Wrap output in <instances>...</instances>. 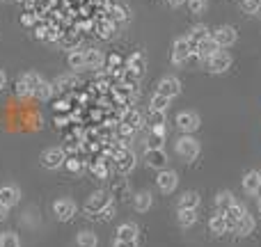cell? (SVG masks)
Wrapping results in <instances>:
<instances>
[{
  "mask_svg": "<svg viewBox=\"0 0 261 247\" xmlns=\"http://www.w3.org/2000/svg\"><path fill=\"white\" fill-rule=\"evenodd\" d=\"M174 149H176V153H179V158H184L186 162H193V160H197L199 151H202V144H199L197 138H193V135H181V138L176 140Z\"/></svg>",
  "mask_w": 261,
  "mask_h": 247,
  "instance_id": "obj_1",
  "label": "cell"
},
{
  "mask_svg": "<svg viewBox=\"0 0 261 247\" xmlns=\"http://www.w3.org/2000/svg\"><path fill=\"white\" fill-rule=\"evenodd\" d=\"M113 204V195L110 193H103V190H96V193H92L90 197H87L85 202V213L90 217H99L101 213L106 211V208Z\"/></svg>",
  "mask_w": 261,
  "mask_h": 247,
  "instance_id": "obj_2",
  "label": "cell"
},
{
  "mask_svg": "<svg viewBox=\"0 0 261 247\" xmlns=\"http://www.w3.org/2000/svg\"><path fill=\"white\" fill-rule=\"evenodd\" d=\"M39 162H41V167H44V170H50V172L60 170V167L67 162V151H64L62 147H48V149H44Z\"/></svg>",
  "mask_w": 261,
  "mask_h": 247,
  "instance_id": "obj_3",
  "label": "cell"
},
{
  "mask_svg": "<svg viewBox=\"0 0 261 247\" xmlns=\"http://www.w3.org/2000/svg\"><path fill=\"white\" fill-rule=\"evenodd\" d=\"M193 50H195V46L188 41V37H179V39L172 44V62H174L176 67H186V62H188Z\"/></svg>",
  "mask_w": 261,
  "mask_h": 247,
  "instance_id": "obj_4",
  "label": "cell"
},
{
  "mask_svg": "<svg viewBox=\"0 0 261 247\" xmlns=\"http://www.w3.org/2000/svg\"><path fill=\"white\" fill-rule=\"evenodd\" d=\"M174 122H176V128H179L184 135H193L195 130L202 126V119H199V115L193 113V110H184V113H179Z\"/></svg>",
  "mask_w": 261,
  "mask_h": 247,
  "instance_id": "obj_5",
  "label": "cell"
},
{
  "mask_svg": "<svg viewBox=\"0 0 261 247\" xmlns=\"http://www.w3.org/2000/svg\"><path fill=\"white\" fill-rule=\"evenodd\" d=\"M41 80H44V78H41L37 71L23 73L21 80H18V85H16V94L21 96V99L23 96H35V92H37V87H39Z\"/></svg>",
  "mask_w": 261,
  "mask_h": 247,
  "instance_id": "obj_6",
  "label": "cell"
},
{
  "mask_svg": "<svg viewBox=\"0 0 261 247\" xmlns=\"http://www.w3.org/2000/svg\"><path fill=\"white\" fill-rule=\"evenodd\" d=\"M76 211H78V206H76V202H73V199L62 197V199H55V202H53V215L58 217V220H62V222L71 220V217L76 215Z\"/></svg>",
  "mask_w": 261,
  "mask_h": 247,
  "instance_id": "obj_7",
  "label": "cell"
},
{
  "mask_svg": "<svg viewBox=\"0 0 261 247\" xmlns=\"http://www.w3.org/2000/svg\"><path fill=\"white\" fill-rule=\"evenodd\" d=\"M135 153L130 151L128 147H122L117 151V156H115V170L119 172V174H130V172L135 170Z\"/></svg>",
  "mask_w": 261,
  "mask_h": 247,
  "instance_id": "obj_8",
  "label": "cell"
},
{
  "mask_svg": "<svg viewBox=\"0 0 261 247\" xmlns=\"http://www.w3.org/2000/svg\"><path fill=\"white\" fill-rule=\"evenodd\" d=\"M119 128H122L124 135H130V133H135V130H140L142 128V115L135 108H126L122 115V122H119Z\"/></svg>",
  "mask_w": 261,
  "mask_h": 247,
  "instance_id": "obj_9",
  "label": "cell"
},
{
  "mask_svg": "<svg viewBox=\"0 0 261 247\" xmlns=\"http://www.w3.org/2000/svg\"><path fill=\"white\" fill-rule=\"evenodd\" d=\"M156 185H158V190H161V193H165V195L174 193V188L179 185V174H176L174 170H167V167H165V170L158 172Z\"/></svg>",
  "mask_w": 261,
  "mask_h": 247,
  "instance_id": "obj_10",
  "label": "cell"
},
{
  "mask_svg": "<svg viewBox=\"0 0 261 247\" xmlns=\"http://www.w3.org/2000/svg\"><path fill=\"white\" fill-rule=\"evenodd\" d=\"M156 94L167 96V99H176V96L181 94V83H179V78H174V76L161 78V80H158V85H156Z\"/></svg>",
  "mask_w": 261,
  "mask_h": 247,
  "instance_id": "obj_11",
  "label": "cell"
},
{
  "mask_svg": "<svg viewBox=\"0 0 261 247\" xmlns=\"http://www.w3.org/2000/svg\"><path fill=\"white\" fill-rule=\"evenodd\" d=\"M206 62H208V71H211V73H225L227 69L231 67V62H234V60H231V55L227 53V50H218V53L211 55Z\"/></svg>",
  "mask_w": 261,
  "mask_h": 247,
  "instance_id": "obj_12",
  "label": "cell"
},
{
  "mask_svg": "<svg viewBox=\"0 0 261 247\" xmlns=\"http://www.w3.org/2000/svg\"><path fill=\"white\" fill-rule=\"evenodd\" d=\"M211 37L220 44V48H227V46H234V41L239 39V32L231 25H220V28H216V32Z\"/></svg>",
  "mask_w": 261,
  "mask_h": 247,
  "instance_id": "obj_13",
  "label": "cell"
},
{
  "mask_svg": "<svg viewBox=\"0 0 261 247\" xmlns=\"http://www.w3.org/2000/svg\"><path fill=\"white\" fill-rule=\"evenodd\" d=\"M144 162H147L151 170H165L167 167V153L165 149H147L144 151Z\"/></svg>",
  "mask_w": 261,
  "mask_h": 247,
  "instance_id": "obj_14",
  "label": "cell"
},
{
  "mask_svg": "<svg viewBox=\"0 0 261 247\" xmlns=\"http://www.w3.org/2000/svg\"><path fill=\"white\" fill-rule=\"evenodd\" d=\"M0 202H3L7 208L16 206V204L21 202V188H18V185H14V183L0 185Z\"/></svg>",
  "mask_w": 261,
  "mask_h": 247,
  "instance_id": "obj_15",
  "label": "cell"
},
{
  "mask_svg": "<svg viewBox=\"0 0 261 247\" xmlns=\"http://www.w3.org/2000/svg\"><path fill=\"white\" fill-rule=\"evenodd\" d=\"M218 50H222V48H220V44H218L213 37H206L204 41H199V44L195 46V53H197L202 60H208L211 55H216Z\"/></svg>",
  "mask_w": 261,
  "mask_h": 247,
  "instance_id": "obj_16",
  "label": "cell"
},
{
  "mask_svg": "<svg viewBox=\"0 0 261 247\" xmlns=\"http://www.w3.org/2000/svg\"><path fill=\"white\" fill-rule=\"evenodd\" d=\"M245 213H248V211H245L243 204H241V202H234L225 213H222V215H225V220H227V227H229V229H234L236 222H239L241 217L245 215Z\"/></svg>",
  "mask_w": 261,
  "mask_h": 247,
  "instance_id": "obj_17",
  "label": "cell"
},
{
  "mask_svg": "<svg viewBox=\"0 0 261 247\" xmlns=\"http://www.w3.org/2000/svg\"><path fill=\"white\" fill-rule=\"evenodd\" d=\"M261 188V172L252 170V172H245L243 176V190L248 195H257V190Z\"/></svg>",
  "mask_w": 261,
  "mask_h": 247,
  "instance_id": "obj_18",
  "label": "cell"
},
{
  "mask_svg": "<svg viewBox=\"0 0 261 247\" xmlns=\"http://www.w3.org/2000/svg\"><path fill=\"white\" fill-rule=\"evenodd\" d=\"M151 204H153V197H151V193H147V190L133 195V208L138 213H147L149 208H151Z\"/></svg>",
  "mask_w": 261,
  "mask_h": 247,
  "instance_id": "obj_19",
  "label": "cell"
},
{
  "mask_svg": "<svg viewBox=\"0 0 261 247\" xmlns=\"http://www.w3.org/2000/svg\"><path fill=\"white\" fill-rule=\"evenodd\" d=\"M115 240H138V225H133V222H124V225H119Z\"/></svg>",
  "mask_w": 261,
  "mask_h": 247,
  "instance_id": "obj_20",
  "label": "cell"
},
{
  "mask_svg": "<svg viewBox=\"0 0 261 247\" xmlns=\"http://www.w3.org/2000/svg\"><path fill=\"white\" fill-rule=\"evenodd\" d=\"M208 229H211V234H216V236L227 234V231H229V227H227L225 215L216 211V215H211V220H208Z\"/></svg>",
  "mask_w": 261,
  "mask_h": 247,
  "instance_id": "obj_21",
  "label": "cell"
},
{
  "mask_svg": "<svg viewBox=\"0 0 261 247\" xmlns=\"http://www.w3.org/2000/svg\"><path fill=\"white\" fill-rule=\"evenodd\" d=\"M144 124L149 126V130H165V113H158V110H149Z\"/></svg>",
  "mask_w": 261,
  "mask_h": 247,
  "instance_id": "obj_22",
  "label": "cell"
},
{
  "mask_svg": "<svg viewBox=\"0 0 261 247\" xmlns=\"http://www.w3.org/2000/svg\"><path fill=\"white\" fill-rule=\"evenodd\" d=\"M103 64V53L99 48H87L85 50V69H101Z\"/></svg>",
  "mask_w": 261,
  "mask_h": 247,
  "instance_id": "obj_23",
  "label": "cell"
},
{
  "mask_svg": "<svg viewBox=\"0 0 261 247\" xmlns=\"http://www.w3.org/2000/svg\"><path fill=\"white\" fill-rule=\"evenodd\" d=\"M252 229H254V217L250 215V213H245L243 217H241L239 222H236V227H234V231L239 236H248V234H252Z\"/></svg>",
  "mask_w": 261,
  "mask_h": 247,
  "instance_id": "obj_24",
  "label": "cell"
},
{
  "mask_svg": "<svg viewBox=\"0 0 261 247\" xmlns=\"http://www.w3.org/2000/svg\"><path fill=\"white\" fill-rule=\"evenodd\" d=\"M67 62H69V67L73 69V71H81V69H85V50H71L69 53V58H67Z\"/></svg>",
  "mask_w": 261,
  "mask_h": 247,
  "instance_id": "obj_25",
  "label": "cell"
},
{
  "mask_svg": "<svg viewBox=\"0 0 261 247\" xmlns=\"http://www.w3.org/2000/svg\"><path fill=\"white\" fill-rule=\"evenodd\" d=\"M99 245V238H96L94 231H81L76 236V247H96Z\"/></svg>",
  "mask_w": 261,
  "mask_h": 247,
  "instance_id": "obj_26",
  "label": "cell"
},
{
  "mask_svg": "<svg viewBox=\"0 0 261 247\" xmlns=\"http://www.w3.org/2000/svg\"><path fill=\"white\" fill-rule=\"evenodd\" d=\"M199 195L197 193H193V190H188V193H184L179 197V208H197L199 206Z\"/></svg>",
  "mask_w": 261,
  "mask_h": 247,
  "instance_id": "obj_27",
  "label": "cell"
},
{
  "mask_svg": "<svg viewBox=\"0 0 261 247\" xmlns=\"http://www.w3.org/2000/svg\"><path fill=\"white\" fill-rule=\"evenodd\" d=\"M186 37H188V41H190L193 46H197L199 41H204L206 37H211V35H208V28H206V25H195Z\"/></svg>",
  "mask_w": 261,
  "mask_h": 247,
  "instance_id": "obj_28",
  "label": "cell"
},
{
  "mask_svg": "<svg viewBox=\"0 0 261 247\" xmlns=\"http://www.w3.org/2000/svg\"><path fill=\"white\" fill-rule=\"evenodd\" d=\"M197 222V208H179V225L193 227Z\"/></svg>",
  "mask_w": 261,
  "mask_h": 247,
  "instance_id": "obj_29",
  "label": "cell"
},
{
  "mask_svg": "<svg viewBox=\"0 0 261 247\" xmlns=\"http://www.w3.org/2000/svg\"><path fill=\"white\" fill-rule=\"evenodd\" d=\"M163 144H165V130H149L147 149H163Z\"/></svg>",
  "mask_w": 261,
  "mask_h": 247,
  "instance_id": "obj_30",
  "label": "cell"
},
{
  "mask_svg": "<svg viewBox=\"0 0 261 247\" xmlns=\"http://www.w3.org/2000/svg\"><path fill=\"white\" fill-rule=\"evenodd\" d=\"M144 67H147V62H144V55L142 53H133L128 58V69H130V71H135L138 76H142V73H144Z\"/></svg>",
  "mask_w": 261,
  "mask_h": 247,
  "instance_id": "obj_31",
  "label": "cell"
},
{
  "mask_svg": "<svg viewBox=\"0 0 261 247\" xmlns=\"http://www.w3.org/2000/svg\"><path fill=\"white\" fill-rule=\"evenodd\" d=\"M234 202H236V199H234V195H231V193H227V190H225V193H220V195H218V197H216V211H218V213H225L227 208H229Z\"/></svg>",
  "mask_w": 261,
  "mask_h": 247,
  "instance_id": "obj_32",
  "label": "cell"
},
{
  "mask_svg": "<svg viewBox=\"0 0 261 247\" xmlns=\"http://www.w3.org/2000/svg\"><path fill=\"white\" fill-rule=\"evenodd\" d=\"M53 92H55V85L53 83H48V80H41L39 83V87H37V92H35V96L37 99H50L53 96Z\"/></svg>",
  "mask_w": 261,
  "mask_h": 247,
  "instance_id": "obj_33",
  "label": "cell"
},
{
  "mask_svg": "<svg viewBox=\"0 0 261 247\" xmlns=\"http://www.w3.org/2000/svg\"><path fill=\"white\" fill-rule=\"evenodd\" d=\"M172 99H167V96H161V94H153L151 96V103H149V110H158V113H165L167 105H170Z\"/></svg>",
  "mask_w": 261,
  "mask_h": 247,
  "instance_id": "obj_34",
  "label": "cell"
},
{
  "mask_svg": "<svg viewBox=\"0 0 261 247\" xmlns=\"http://www.w3.org/2000/svg\"><path fill=\"white\" fill-rule=\"evenodd\" d=\"M0 247H21V240L14 231H3L0 234Z\"/></svg>",
  "mask_w": 261,
  "mask_h": 247,
  "instance_id": "obj_35",
  "label": "cell"
},
{
  "mask_svg": "<svg viewBox=\"0 0 261 247\" xmlns=\"http://www.w3.org/2000/svg\"><path fill=\"white\" fill-rule=\"evenodd\" d=\"M241 9H243L245 14H259L261 0H241Z\"/></svg>",
  "mask_w": 261,
  "mask_h": 247,
  "instance_id": "obj_36",
  "label": "cell"
},
{
  "mask_svg": "<svg viewBox=\"0 0 261 247\" xmlns=\"http://www.w3.org/2000/svg\"><path fill=\"white\" fill-rule=\"evenodd\" d=\"M128 14H126V7H122V5H115V7H110V21H126Z\"/></svg>",
  "mask_w": 261,
  "mask_h": 247,
  "instance_id": "obj_37",
  "label": "cell"
},
{
  "mask_svg": "<svg viewBox=\"0 0 261 247\" xmlns=\"http://www.w3.org/2000/svg\"><path fill=\"white\" fill-rule=\"evenodd\" d=\"M186 5H188L190 14H204L206 12V0H186Z\"/></svg>",
  "mask_w": 261,
  "mask_h": 247,
  "instance_id": "obj_38",
  "label": "cell"
},
{
  "mask_svg": "<svg viewBox=\"0 0 261 247\" xmlns=\"http://www.w3.org/2000/svg\"><path fill=\"white\" fill-rule=\"evenodd\" d=\"M96 30H99V35L103 37V39H108V37L113 35V30H115V23L110 21V18H108V21H101L99 25H96Z\"/></svg>",
  "mask_w": 261,
  "mask_h": 247,
  "instance_id": "obj_39",
  "label": "cell"
},
{
  "mask_svg": "<svg viewBox=\"0 0 261 247\" xmlns=\"http://www.w3.org/2000/svg\"><path fill=\"white\" fill-rule=\"evenodd\" d=\"M113 213H115V206H113V204H110V206L106 208V211L101 213V215L96 217V220H110V217H113Z\"/></svg>",
  "mask_w": 261,
  "mask_h": 247,
  "instance_id": "obj_40",
  "label": "cell"
},
{
  "mask_svg": "<svg viewBox=\"0 0 261 247\" xmlns=\"http://www.w3.org/2000/svg\"><path fill=\"white\" fill-rule=\"evenodd\" d=\"M113 247H138V240H115Z\"/></svg>",
  "mask_w": 261,
  "mask_h": 247,
  "instance_id": "obj_41",
  "label": "cell"
},
{
  "mask_svg": "<svg viewBox=\"0 0 261 247\" xmlns=\"http://www.w3.org/2000/svg\"><path fill=\"white\" fill-rule=\"evenodd\" d=\"M7 213H9V208H7V206H5V204H3V202H0V222H3V220H5V217H7Z\"/></svg>",
  "mask_w": 261,
  "mask_h": 247,
  "instance_id": "obj_42",
  "label": "cell"
},
{
  "mask_svg": "<svg viewBox=\"0 0 261 247\" xmlns=\"http://www.w3.org/2000/svg\"><path fill=\"white\" fill-rule=\"evenodd\" d=\"M170 7H181V5H186V0H165Z\"/></svg>",
  "mask_w": 261,
  "mask_h": 247,
  "instance_id": "obj_43",
  "label": "cell"
},
{
  "mask_svg": "<svg viewBox=\"0 0 261 247\" xmlns=\"http://www.w3.org/2000/svg\"><path fill=\"white\" fill-rule=\"evenodd\" d=\"M5 85H7V76H5V71H0V92H3Z\"/></svg>",
  "mask_w": 261,
  "mask_h": 247,
  "instance_id": "obj_44",
  "label": "cell"
},
{
  "mask_svg": "<svg viewBox=\"0 0 261 247\" xmlns=\"http://www.w3.org/2000/svg\"><path fill=\"white\" fill-rule=\"evenodd\" d=\"M259 215H261V199H259Z\"/></svg>",
  "mask_w": 261,
  "mask_h": 247,
  "instance_id": "obj_45",
  "label": "cell"
},
{
  "mask_svg": "<svg viewBox=\"0 0 261 247\" xmlns=\"http://www.w3.org/2000/svg\"><path fill=\"white\" fill-rule=\"evenodd\" d=\"M259 16H261V12H259Z\"/></svg>",
  "mask_w": 261,
  "mask_h": 247,
  "instance_id": "obj_46",
  "label": "cell"
}]
</instances>
